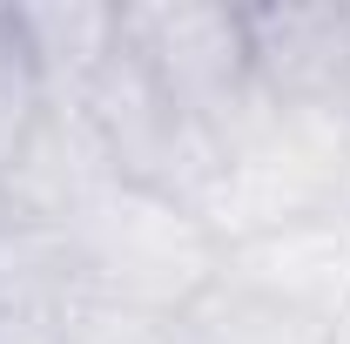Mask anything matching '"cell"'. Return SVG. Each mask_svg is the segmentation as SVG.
I'll list each match as a JSON object with an SVG mask.
<instances>
[{
    "label": "cell",
    "instance_id": "6da1fadb",
    "mask_svg": "<svg viewBox=\"0 0 350 344\" xmlns=\"http://www.w3.org/2000/svg\"><path fill=\"white\" fill-rule=\"evenodd\" d=\"M350 189V122L317 108H283L256 95V108L216 142V175L202 189L196 216L209 223L222 250L262 236L290 216L330 210Z\"/></svg>",
    "mask_w": 350,
    "mask_h": 344
},
{
    "label": "cell",
    "instance_id": "7a4b0ae2",
    "mask_svg": "<svg viewBox=\"0 0 350 344\" xmlns=\"http://www.w3.org/2000/svg\"><path fill=\"white\" fill-rule=\"evenodd\" d=\"M61 250H68L75 291L169 310V317H182L222 277V243L209 236V223L189 203L135 189L122 175L81 210V223L61 236Z\"/></svg>",
    "mask_w": 350,
    "mask_h": 344
},
{
    "label": "cell",
    "instance_id": "3957f363",
    "mask_svg": "<svg viewBox=\"0 0 350 344\" xmlns=\"http://www.w3.org/2000/svg\"><path fill=\"white\" fill-rule=\"evenodd\" d=\"M122 41L135 61L162 82L175 108L196 129L222 142L256 108V54H250V14L209 7V0H129L122 7Z\"/></svg>",
    "mask_w": 350,
    "mask_h": 344
},
{
    "label": "cell",
    "instance_id": "277c9868",
    "mask_svg": "<svg viewBox=\"0 0 350 344\" xmlns=\"http://www.w3.org/2000/svg\"><path fill=\"white\" fill-rule=\"evenodd\" d=\"M75 115H81V129L101 149V162L122 182L175 196L189 210L202 203V189L216 175V142L162 95V82L135 61L129 41H115V54L94 68V82L75 101Z\"/></svg>",
    "mask_w": 350,
    "mask_h": 344
},
{
    "label": "cell",
    "instance_id": "5b68a950",
    "mask_svg": "<svg viewBox=\"0 0 350 344\" xmlns=\"http://www.w3.org/2000/svg\"><path fill=\"white\" fill-rule=\"evenodd\" d=\"M222 277L250 297L304 317L317 331L350 324V203L290 216L262 236H243L222 250Z\"/></svg>",
    "mask_w": 350,
    "mask_h": 344
},
{
    "label": "cell",
    "instance_id": "8992f818",
    "mask_svg": "<svg viewBox=\"0 0 350 344\" xmlns=\"http://www.w3.org/2000/svg\"><path fill=\"white\" fill-rule=\"evenodd\" d=\"M256 88L283 108L350 122V7H243Z\"/></svg>",
    "mask_w": 350,
    "mask_h": 344
},
{
    "label": "cell",
    "instance_id": "52a82bcc",
    "mask_svg": "<svg viewBox=\"0 0 350 344\" xmlns=\"http://www.w3.org/2000/svg\"><path fill=\"white\" fill-rule=\"evenodd\" d=\"M21 41L34 54V75L47 88V108H75L94 68L122 41V7L101 0H54V7H14Z\"/></svg>",
    "mask_w": 350,
    "mask_h": 344
},
{
    "label": "cell",
    "instance_id": "ba28073f",
    "mask_svg": "<svg viewBox=\"0 0 350 344\" xmlns=\"http://www.w3.org/2000/svg\"><path fill=\"white\" fill-rule=\"evenodd\" d=\"M182 338L189 344H330V331H317L304 317L250 297L243 284L216 277V291H202L182 310Z\"/></svg>",
    "mask_w": 350,
    "mask_h": 344
},
{
    "label": "cell",
    "instance_id": "9c48e42d",
    "mask_svg": "<svg viewBox=\"0 0 350 344\" xmlns=\"http://www.w3.org/2000/svg\"><path fill=\"white\" fill-rule=\"evenodd\" d=\"M54 331H61V344H189L182 338V317L94 297V291H75V284L54 304Z\"/></svg>",
    "mask_w": 350,
    "mask_h": 344
},
{
    "label": "cell",
    "instance_id": "30bf717a",
    "mask_svg": "<svg viewBox=\"0 0 350 344\" xmlns=\"http://www.w3.org/2000/svg\"><path fill=\"white\" fill-rule=\"evenodd\" d=\"M41 115H47V88H41V75H34V54L21 41L14 7H0V175L14 169L21 142L34 135Z\"/></svg>",
    "mask_w": 350,
    "mask_h": 344
},
{
    "label": "cell",
    "instance_id": "8fae6325",
    "mask_svg": "<svg viewBox=\"0 0 350 344\" xmlns=\"http://www.w3.org/2000/svg\"><path fill=\"white\" fill-rule=\"evenodd\" d=\"M344 203H350V189H344Z\"/></svg>",
    "mask_w": 350,
    "mask_h": 344
}]
</instances>
